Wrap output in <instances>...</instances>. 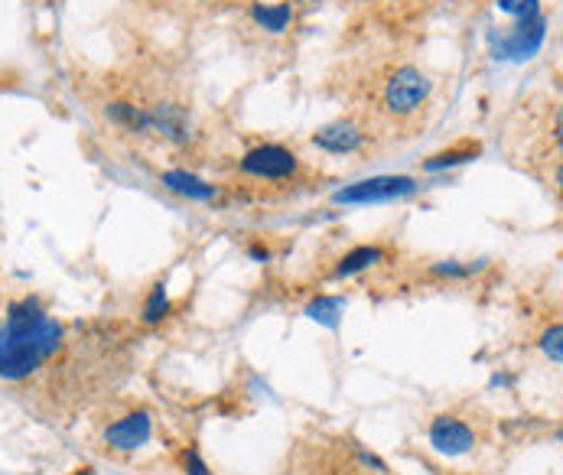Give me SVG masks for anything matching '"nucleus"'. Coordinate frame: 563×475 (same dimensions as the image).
I'll return each mask as SVG.
<instances>
[{
	"label": "nucleus",
	"mask_w": 563,
	"mask_h": 475,
	"mask_svg": "<svg viewBox=\"0 0 563 475\" xmlns=\"http://www.w3.org/2000/svg\"><path fill=\"white\" fill-rule=\"evenodd\" d=\"M62 349V326L49 316L40 300L27 297L7 306V323L0 326V378L27 381Z\"/></svg>",
	"instance_id": "nucleus-1"
},
{
	"label": "nucleus",
	"mask_w": 563,
	"mask_h": 475,
	"mask_svg": "<svg viewBox=\"0 0 563 475\" xmlns=\"http://www.w3.org/2000/svg\"><path fill=\"white\" fill-rule=\"evenodd\" d=\"M433 95V82L427 72H420L417 66H398L385 85H381V108L391 118H411L420 108L427 105Z\"/></svg>",
	"instance_id": "nucleus-2"
},
{
	"label": "nucleus",
	"mask_w": 563,
	"mask_h": 475,
	"mask_svg": "<svg viewBox=\"0 0 563 475\" xmlns=\"http://www.w3.org/2000/svg\"><path fill=\"white\" fill-rule=\"evenodd\" d=\"M238 170L251 179H261V183H280V179H293L300 173V157L290 147L261 144L241 157Z\"/></svg>",
	"instance_id": "nucleus-3"
},
{
	"label": "nucleus",
	"mask_w": 563,
	"mask_h": 475,
	"mask_svg": "<svg viewBox=\"0 0 563 475\" xmlns=\"http://www.w3.org/2000/svg\"><path fill=\"white\" fill-rule=\"evenodd\" d=\"M417 189L414 176H368L358 179V183L345 186L336 192L339 205H371V202H391L401 196H411Z\"/></svg>",
	"instance_id": "nucleus-4"
},
{
	"label": "nucleus",
	"mask_w": 563,
	"mask_h": 475,
	"mask_svg": "<svg viewBox=\"0 0 563 475\" xmlns=\"http://www.w3.org/2000/svg\"><path fill=\"white\" fill-rule=\"evenodd\" d=\"M544 36H547V20L544 17L534 20V23H515L508 33L492 36V53H495V59L524 62L544 46Z\"/></svg>",
	"instance_id": "nucleus-5"
},
{
	"label": "nucleus",
	"mask_w": 563,
	"mask_h": 475,
	"mask_svg": "<svg viewBox=\"0 0 563 475\" xmlns=\"http://www.w3.org/2000/svg\"><path fill=\"white\" fill-rule=\"evenodd\" d=\"M365 127H358L355 121L342 118V121H332L326 127H319L313 134V147L323 150V153H332V157H345V153H358L365 147Z\"/></svg>",
	"instance_id": "nucleus-6"
},
{
	"label": "nucleus",
	"mask_w": 563,
	"mask_h": 475,
	"mask_svg": "<svg viewBox=\"0 0 563 475\" xmlns=\"http://www.w3.org/2000/svg\"><path fill=\"white\" fill-rule=\"evenodd\" d=\"M430 446L443 456H463L476 446V433H472L463 420L456 417H437L430 423Z\"/></svg>",
	"instance_id": "nucleus-7"
},
{
	"label": "nucleus",
	"mask_w": 563,
	"mask_h": 475,
	"mask_svg": "<svg viewBox=\"0 0 563 475\" xmlns=\"http://www.w3.org/2000/svg\"><path fill=\"white\" fill-rule=\"evenodd\" d=\"M153 433V420L144 410H137V414H127L121 420H114L111 427L105 430V443L111 449H118V453H131V449L144 446Z\"/></svg>",
	"instance_id": "nucleus-8"
},
{
	"label": "nucleus",
	"mask_w": 563,
	"mask_h": 475,
	"mask_svg": "<svg viewBox=\"0 0 563 475\" xmlns=\"http://www.w3.org/2000/svg\"><path fill=\"white\" fill-rule=\"evenodd\" d=\"M147 114H150V131L163 134L166 140H173V144H189V137H193V127H189V118H186V108L183 105H173V101H160V105H153Z\"/></svg>",
	"instance_id": "nucleus-9"
},
{
	"label": "nucleus",
	"mask_w": 563,
	"mask_h": 475,
	"mask_svg": "<svg viewBox=\"0 0 563 475\" xmlns=\"http://www.w3.org/2000/svg\"><path fill=\"white\" fill-rule=\"evenodd\" d=\"M160 183L170 192H176V196H186V199H196V202H212L215 196H219V186L206 183V179H199L189 170H166V173H160Z\"/></svg>",
	"instance_id": "nucleus-10"
},
{
	"label": "nucleus",
	"mask_w": 563,
	"mask_h": 475,
	"mask_svg": "<svg viewBox=\"0 0 563 475\" xmlns=\"http://www.w3.org/2000/svg\"><path fill=\"white\" fill-rule=\"evenodd\" d=\"M251 20L258 23L261 30L267 33H287L293 27V20H297V10H293L290 0H280V4H254L251 7Z\"/></svg>",
	"instance_id": "nucleus-11"
},
{
	"label": "nucleus",
	"mask_w": 563,
	"mask_h": 475,
	"mask_svg": "<svg viewBox=\"0 0 563 475\" xmlns=\"http://www.w3.org/2000/svg\"><path fill=\"white\" fill-rule=\"evenodd\" d=\"M381 258H385V251H381L378 245H362V248H352V251L345 254V258L336 264V271H332V277H336V280L355 277V274L368 271L371 264H378Z\"/></svg>",
	"instance_id": "nucleus-12"
},
{
	"label": "nucleus",
	"mask_w": 563,
	"mask_h": 475,
	"mask_svg": "<svg viewBox=\"0 0 563 475\" xmlns=\"http://www.w3.org/2000/svg\"><path fill=\"white\" fill-rule=\"evenodd\" d=\"M105 114L118 127H124V131H134V134L150 131V114L144 108L131 105V101H111V105L105 108Z\"/></svg>",
	"instance_id": "nucleus-13"
},
{
	"label": "nucleus",
	"mask_w": 563,
	"mask_h": 475,
	"mask_svg": "<svg viewBox=\"0 0 563 475\" xmlns=\"http://www.w3.org/2000/svg\"><path fill=\"white\" fill-rule=\"evenodd\" d=\"M479 144H459V147H450V150H443V153H437V157H430L427 163H424V170L427 173H440V170H450V166H459V163H469L472 157H479Z\"/></svg>",
	"instance_id": "nucleus-14"
},
{
	"label": "nucleus",
	"mask_w": 563,
	"mask_h": 475,
	"mask_svg": "<svg viewBox=\"0 0 563 475\" xmlns=\"http://www.w3.org/2000/svg\"><path fill=\"white\" fill-rule=\"evenodd\" d=\"M306 316L316 319V323H323V326H339L342 300H336V297H319L316 303L306 306Z\"/></svg>",
	"instance_id": "nucleus-15"
},
{
	"label": "nucleus",
	"mask_w": 563,
	"mask_h": 475,
	"mask_svg": "<svg viewBox=\"0 0 563 475\" xmlns=\"http://www.w3.org/2000/svg\"><path fill=\"white\" fill-rule=\"evenodd\" d=\"M166 313H170V297H166L163 287H153V293L147 297V303H144V310H140V316H144L147 326H153V323H160Z\"/></svg>",
	"instance_id": "nucleus-16"
},
{
	"label": "nucleus",
	"mask_w": 563,
	"mask_h": 475,
	"mask_svg": "<svg viewBox=\"0 0 563 475\" xmlns=\"http://www.w3.org/2000/svg\"><path fill=\"white\" fill-rule=\"evenodd\" d=\"M560 339H563V329H560V326H550V329L544 332V339H541V349H544V355H547L554 365H560V358H563Z\"/></svg>",
	"instance_id": "nucleus-17"
},
{
	"label": "nucleus",
	"mask_w": 563,
	"mask_h": 475,
	"mask_svg": "<svg viewBox=\"0 0 563 475\" xmlns=\"http://www.w3.org/2000/svg\"><path fill=\"white\" fill-rule=\"evenodd\" d=\"M482 267V264H479ZM479 267H463V264H459V261H440L437 267H433V274H437V277H469V274H476L479 271Z\"/></svg>",
	"instance_id": "nucleus-18"
},
{
	"label": "nucleus",
	"mask_w": 563,
	"mask_h": 475,
	"mask_svg": "<svg viewBox=\"0 0 563 475\" xmlns=\"http://www.w3.org/2000/svg\"><path fill=\"white\" fill-rule=\"evenodd\" d=\"M186 475H212L196 449H186Z\"/></svg>",
	"instance_id": "nucleus-19"
},
{
	"label": "nucleus",
	"mask_w": 563,
	"mask_h": 475,
	"mask_svg": "<svg viewBox=\"0 0 563 475\" xmlns=\"http://www.w3.org/2000/svg\"><path fill=\"white\" fill-rule=\"evenodd\" d=\"M248 254H251L254 261H267V258H271V251H267V248H261V245H254V248H251Z\"/></svg>",
	"instance_id": "nucleus-20"
},
{
	"label": "nucleus",
	"mask_w": 563,
	"mask_h": 475,
	"mask_svg": "<svg viewBox=\"0 0 563 475\" xmlns=\"http://www.w3.org/2000/svg\"><path fill=\"white\" fill-rule=\"evenodd\" d=\"M515 4H518V0H502V10H508V14H515Z\"/></svg>",
	"instance_id": "nucleus-21"
},
{
	"label": "nucleus",
	"mask_w": 563,
	"mask_h": 475,
	"mask_svg": "<svg viewBox=\"0 0 563 475\" xmlns=\"http://www.w3.org/2000/svg\"><path fill=\"white\" fill-rule=\"evenodd\" d=\"M75 475H95L92 469H82V472H75Z\"/></svg>",
	"instance_id": "nucleus-22"
}]
</instances>
